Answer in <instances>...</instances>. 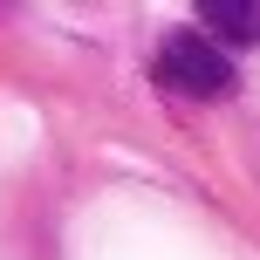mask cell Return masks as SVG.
<instances>
[{
    "mask_svg": "<svg viewBox=\"0 0 260 260\" xmlns=\"http://www.w3.org/2000/svg\"><path fill=\"white\" fill-rule=\"evenodd\" d=\"M199 21H206L212 35H226L233 48H253L260 41V7H247V0H206Z\"/></svg>",
    "mask_w": 260,
    "mask_h": 260,
    "instance_id": "7a4b0ae2",
    "label": "cell"
},
{
    "mask_svg": "<svg viewBox=\"0 0 260 260\" xmlns=\"http://www.w3.org/2000/svg\"><path fill=\"white\" fill-rule=\"evenodd\" d=\"M151 76H157V89L192 96V103L233 96V62H226V55H219V41H206V35H171L165 48H157Z\"/></svg>",
    "mask_w": 260,
    "mask_h": 260,
    "instance_id": "6da1fadb",
    "label": "cell"
}]
</instances>
